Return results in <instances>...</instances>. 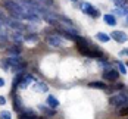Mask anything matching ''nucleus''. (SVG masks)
Listing matches in <instances>:
<instances>
[{"label": "nucleus", "instance_id": "2eb2a0df", "mask_svg": "<svg viewBox=\"0 0 128 119\" xmlns=\"http://www.w3.org/2000/svg\"><path fill=\"white\" fill-rule=\"evenodd\" d=\"M24 41H25V43H37V41H38V35H37L36 32H34V34H32V32H31V34H26L25 37H24Z\"/></svg>", "mask_w": 128, "mask_h": 119}, {"label": "nucleus", "instance_id": "39448f33", "mask_svg": "<svg viewBox=\"0 0 128 119\" xmlns=\"http://www.w3.org/2000/svg\"><path fill=\"white\" fill-rule=\"evenodd\" d=\"M32 82H37V79H36V77H34V75H31V74H25L18 88H22V90H24V88H26V87H28L30 84H32Z\"/></svg>", "mask_w": 128, "mask_h": 119}, {"label": "nucleus", "instance_id": "ddd939ff", "mask_svg": "<svg viewBox=\"0 0 128 119\" xmlns=\"http://www.w3.org/2000/svg\"><path fill=\"white\" fill-rule=\"evenodd\" d=\"M13 107H15V110H16V112H19V113H21V109L24 110L22 103H21V100H19V97H18L16 94H13Z\"/></svg>", "mask_w": 128, "mask_h": 119}, {"label": "nucleus", "instance_id": "5701e85b", "mask_svg": "<svg viewBox=\"0 0 128 119\" xmlns=\"http://www.w3.org/2000/svg\"><path fill=\"white\" fill-rule=\"evenodd\" d=\"M112 13H115V15H118V16H124V15H125V12H124L122 7H115V9L112 10Z\"/></svg>", "mask_w": 128, "mask_h": 119}, {"label": "nucleus", "instance_id": "7c9ffc66", "mask_svg": "<svg viewBox=\"0 0 128 119\" xmlns=\"http://www.w3.org/2000/svg\"><path fill=\"white\" fill-rule=\"evenodd\" d=\"M125 66H127V68H128V60H127V63H125Z\"/></svg>", "mask_w": 128, "mask_h": 119}, {"label": "nucleus", "instance_id": "6e6552de", "mask_svg": "<svg viewBox=\"0 0 128 119\" xmlns=\"http://www.w3.org/2000/svg\"><path fill=\"white\" fill-rule=\"evenodd\" d=\"M88 57H91V59H102L103 57V52L97 47V46H91V47H90Z\"/></svg>", "mask_w": 128, "mask_h": 119}, {"label": "nucleus", "instance_id": "4be33fe9", "mask_svg": "<svg viewBox=\"0 0 128 119\" xmlns=\"http://www.w3.org/2000/svg\"><path fill=\"white\" fill-rule=\"evenodd\" d=\"M116 66H118V72H119V74H127V68H125V65H122L121 62H118Z\"/></svg>", "mask_w": 128, "mask_h": 119}, {"label": "nucleus", "instance_id": "f3484780", "mask_svg": "<svg viewBox=\"0 0 128 119\" xmlns=\"http://www.w3.org/2000/svg\"><path fill=\"white\" fill-rule=\"evenodd\" d=\"M8 53H9V56H19L21 54V49L18 46H13V47L8 49Z\"/></svg>", "mask_w": 128, "mask_h": 119}, {"label": "nucleus", "instance_id": "423d86ee", "mask_svg": "<svg viewBox=\"0 0 128 119\" xmlns=\"http://www.w3.org/2000/svg\"><path fill=\"white\" fill-rule=\"evenodd\" d=\"M110 38H114L116 43H125V41H128V35L124 31H114L110 34Z\"/></svg>", "mask_w": 128, "mask_h": 119}, {"label": "nucleus", "instance_id": "0eeeda50", "mask_svg": "<svg viewBox=\"0 0 128 119\" xmlns=\"http://www.w3.org/2000/svg\"><path fill=\"white\" fill-rule=\"evenodd\" d=\"M118 77H119V72L116 69H108L103 72V79H106V81H116Z\"/></svg>", "mask_w": 128, "mask_h": 119}, {"label": "nucleus", "instance_id": "f257e3e1", "mask_svg": "<svg viewBox=\"0 0 128 119\" xmlns=\"http://www.w3.org/2000/svg\"><path fill=\"white\" fill-rule=\"evenodd\" d=\"M109 103L115 107H124V106H128V94L125 93H116L115 96H112L109 99Z\"/></svg>", "mask_w": 128, "mask_h": 119}, {"label": "nucleus", "instance_id": "aec40b11", "mask_svg": "<svg viewBox=\"0 0 128 119\" xmlns=\"http://www.w3.org/2000/svg\"><path fill=\"white\" fill-rule=\"evenodd\" d=\"M0 119H12L10 112H9V110H3V112L0 113Z\"/></svg>", "mask_w": 128, "mask_h": 119}, {"label": "nucleus", "instance_id": "dca6fc26", "mask_svg": "<svg viewBox=\"0 0 128 119\" xmlns=\"http://www.w3.org/2000/svg\"><path fill=\"white\" fill-rule=\"evenodd\" d=\"M96 38L99 40V41H103V43H108V41L110 40V35H108L106 32H97V34H96Z\"/></svg>", "mask_w": 128, "mask_h": 119}, {"label": "nucleus", "instance_id": "a211bd4d", "mask_svg": "<svg viewBox=\"0 0 128 119\" xmlns=\"http://www.w3.org/2000/svg\"><path fill=\"white\" fill-rule=\"evenodd\" d=\"M36 85V90L37 91H43V93H46L47 90H49V87L44 84V82H41V81H37V84H34Z\"/></svg>", "mask_w": 128, "mask_h": 119}, {"label": "nucleus", "instance_id": "bb28decb", "mask_svg": "<svg viewBox=\"0 0 128 119\" xmlns=\"http://www.w3.org/2000/svg\"><path fill=\"white\" fill-rule=\"evenodd\" d=\"M0 105L3 106V105H6V99L3 97V96H0Z\"/></svg>", "mask_w": 128, "mask_h": 119}, {"label": "nucleus", "instance_id": "f8f14e48", "mask_svg": "<svg viewBox=\"0 0 128 119\" xmlns=\"http://www.w3.org/2000/svg\"><path fill=\"white\" fill-rule=\"evenodd\" d=\"M47 106L56 110V109L59 107V100H58L54 96H49V97H47Z\"/></svg>", "mask_w": 128, "mask_h": 119}, {"label": "nucleus", "instance_id": "393cba45", "mask_svg": "<svg viewBox=\"0 0 128 119\" xmlns=\"http://www.w3.org/2000/svg\"><path fill=\"white\" fill-rule=\"evenodd\" d=\"M114 3H115L118 7H122V6H125V0H112Z\"/></svg>", "mask_w": 128, "mask_h": 119}, {"label": "nucleus", "instance_id": "9d476101", "mask_svg": "<svg viewBox=\"0 0 128 119\" xmlns=\"http://www.w3.org/2000/svg\"><path fill=\"white\" fill-rule=\"evenodd\" d=\"M103 21L108 24L109 26H114V25H116V18L112 15V13H106L104 16H103Z\"/></svg>", "mask_w": 128, "mask_h": 119}, {"label": "nucleus", "instance_id": "b1692460", "mask_svg": "<svg viewBox=\"0 0 128 119\" xmlns=\"http://www.w3.org/2000/svg\"><path fill=\"white\" fill-rule=\"evenodd\" d=\"M119 115L121 116H128V106H124L119 109Z\"/></svg>", "mask_w": 128, "mask_h": 119}, {"label": "nucleus", "instance_id": "1a4fd4ad", "mask_svg": "<svg viewBox=\"0 0 128 119\" xmlns=\"http://www.w3.org/2000/svg\"><path fill=\"white\" fill-rule=\"evenodd\" d=\"M9 40L15 43V46H18V44H22V41H24V37H22V34L21 32H18V31H15L13 34L9 35Z\"/></svg>", "mask_w": 128, "mask_h": 119}, {"label": "nucleus", "instance_id": "f03ea898", "mask_svg": "<svg viewBox=\"0 0 128 119\" xmlns=\"http://www.w3.org/2000/svg\"><path fill=\"white\" fill-rule=\"evenodd\" d=\"M80 7H81V10L84 13H87L88 16H91V18H99L100 16V12H99V9H96L93 4H90V3H81L80 4Z\"/></svg>", "mask_w": 128, "mask_h": 119}, {"label": "nucleus", "instance_id": "473e14b6", "mask_svg": "<svg viewBox=\"0 0 128 119\" xmlns=\"http://www.w3.org/2000/svg\"><path fill=\"white\" fill-rule=\"evenodd\" d=\"M127 24H128V18H127Z\"/></svg>", "mask_w": 128, "mask_h": 119}, {"label": "nucleus", "instance_id": "72a5a7b5", "mask_svg": "<svg viewBox=\"0 0 128 119\" xmlns=\"http://www.w3.org/2000/svg\"><path fill=\"white\" fill-rule=\"evenodd\" d=\"M43 1H44V0H43Z\"/></svg>", "mask_w": 128, "mask_h": 119}, {"label": "nucleus", "instance_id": "7ed1b4c3", "mask_svg": "<svg viewBox=\"0 0 128 119\" xmlns=\"http://www.w3.org/2000/svg\"><path fill=\"white\" fill-rule=\"evenodd\" d=\"M46 41H47V44L49 46H52V47H64L65 46V41L62 40V37H59V35H49L47 38H46Z\"/></svg>", "mask_w": 128, "mask_h": 119}, {"label": "nucleus", "instance_id": "6ab92c4d", "mask_svg": "<svg viewBox=\"0 0 128 119\" xmlns=\"http://www.w3.org/2000/svg\"><path fill=\"white\" fill-rule=\"evenodd\" d=\"M99 66H100V68H104V69H106V71H108V69H110V63H109V62H108V60H104V59H99Z\"/></svg>", "mask_w": 128, "mask_h": 119}, {"label": "nucleus", "instance_id": "c756f323", "mask_svg": "<svg viewBox=\"0 0 128 119\" xmlns=\"http://www.w3.org/2000/svg\"><path fill=\"white\" fill-rule=\"evenodd\" d=\"M119 54H128V50H122V52L119 53Z\"/></svg>", "mask_w": 128, "mask_h": 119}, {"label": "nucleus", "instance_id": "20e7f679", "mask_svg": "<svg viewBox=\"0 0 128 119\" xmlns=\"http://www.w3.org/2000/svg\"><path fill=\"white\" fill-rule=\"evenodd\" d=\"M6 24L10 26V28H13L15 31H18V32H21V31H25V29H26L25 25H22V24H21L18 19H13V18H9Z\"/></svg>", "mask_w": 128, "mask_h": 119}, {"label": "nucleus", "instance_id": "cd10ccee", "mask_svg": "<svg viewBox=\"0 0 128 119\" xmlns=\"http://www.w3.org/2000/svg\"><path fill=\"white\" fill-rule=\"evenodd\" d=\"M44 4H47V6H53V0H44Z\"/></svg>", "mask_w": 128, "mask_h": 119}, {"label": "nucleus", "instance_id": "9b49d317", "mask_svg": "<svg viewBox=\"0 0 128 119\" xmlns=\"http://www.w3.org/2000/svg\"><path fill=\"white\" fill-rule=\"evenodd\" d=\"M88 87L90 88H97V90H106V88H108L103 81H91L88 84Z\"/></svg>", "mask_w": 128, "mask_h": 119}, {"label": "nucleus", "instance_id": "4468645a", "mask_svg": "<svg viewBox=\"0 0 128 119\" xmlns=\"http://www.w3.org/2000/svg\"><path fill=\"white\" fill-rule=\"evenodd\" d=\"M38 110L40 112H43L46 116H53V115H54V109H49V107H46L44 105H40Z\"/></svg>", "mask_w": 128, "mask_h": 119}, {"label": "nucleus", "instance_id": "412c9836", "mask_svg": "<svg viewBox=\"0 0 128 119\" xmlns=\"http://www.w3.org/2000/svg\"><path fill=\"white\" fill-rule=\"evenodd\" d=\"M18 119H41V118H38V116H28L26 113L21 112V113H19V116H18Z\"/></svg>", "mask_w": 128, "mask_h": 119}, {"label": "nucleus", "instance_id": "c85d7f7f", "mask_svg": "<svg viewBox=\"0 0 128 119\" xmlns=\"http://www.w3.org/2000/svg\"><path fill=\"white\" fill-rule=\"evenodd\" d=\"M3 85H4V79L0 78V87H3Z\"/></svg>", "mask_w": 128, "mask_h": 119}, {"label": "nucleus", "instance_id": "a878e982", "mask_svg": "<svg viewBox=\"0 0 128 119\" xmlns=\"http://www.w3.org/2000/svg\"><path fill=\"white\" fill-rule=\"evenodd\" d=\"M125 85H124V82H118V84H115L114 85V90H122Z\"/></svg>", "mask_w": 128, "mask_h": 119}, {"label": "nucleus", "instance_id": "2f4dec72", "mask_svg": "<svg viewBox=\"0 0 128 119\" xmlns=\"http://www.w3.org/2000/svg\"><path fill=\"white\" fill-rule=\"evenodd\" d=\"M71 1H78V0H71Z\"/></svg>", "mask_w": 128, "mask_h": 119}]
</instances>
